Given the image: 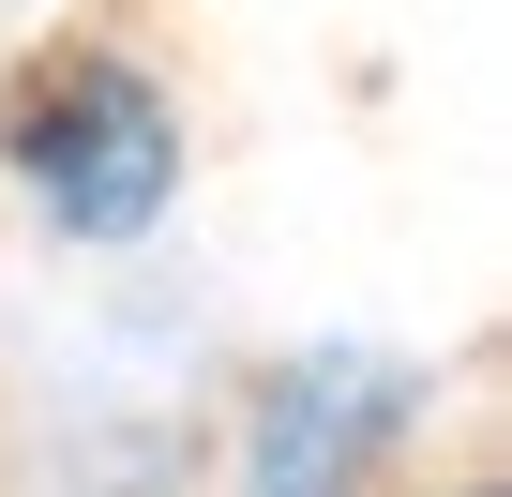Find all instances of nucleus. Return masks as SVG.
<instances>
[{"label":"nucleus","mask_w":512,"mask_h":497,"mask_svg":"<svg viewBox=\"0 0 512 497\" xmlns=\"http://www.w3.org/2000/svg\"><path fill=\"white\" fill-rule=\"evenodd\" d=\"M16 151L46 166V196H61L76 226H151V196H166V106H151L136 76H76Z\"/></svg>","instance_id":"1"}]
</instances>
